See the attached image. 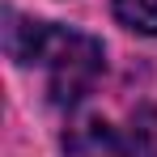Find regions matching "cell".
Listing matches in <instances>:
<instances>
[{
	"label": "cell",
	"instance_id": "3",
	"mask_svg": "<svg viewBox=\"0 0 157 157\" xmlns=\"http://www.w3.org/2000/svg\"><path fill=\"white\" fill-rule=\"evenodd\" d=\"M115 17L136 34H157V0H115Z\"/></svg>",
	"mask_w": 157,
	"mask_h": 157
},
{
	"label": "cell",
	"instance_id": "2",
	"mask_svg": "<svg viewBox=\"0 0 157 157\" xmlns=\"http://www.w3.org/2000/svg\"><path fill=\"white\" fill-rule=\"evenodd\" d=\"M64 153L68 157H153V128L119 132L102 115H85L64 132Z\"/></svg>",
	"mask_w": 157,
	"mask_h": 157
},
{
	"label": "cell",
	"instance_id": "1",
	"mask_svg": "<svg viewBox=\"0 0 157 157\" xmlns=\"http://www.w3.org/2000/svg\"><path fill=\"white\" fill-rule=\"evenodd\" d=\"M9 55L17 64H34L47 77V98L68 106L89 94V85L102 72V43L77 34V30L51 26V21H17L9 26Z\"/></svg>",
	"mask_w": 157,
	"mask_h": 157
}]
</instances>
